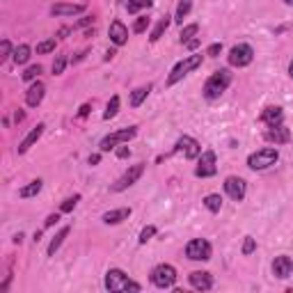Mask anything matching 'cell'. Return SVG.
Listing matches in <instances>:
<instances>
[{
	"mask_svg": "<svg viewBox=\"0 0 293 293\" xmlns=\"http://www.w3.org/2000/svg\"><path fill=\"white\" fill-rule=\"evenodd\" d=\"M229 85H231V71H229V69H220V71L211 73V78L204 82L201 94H204V99L215 101V99H220V96L227 92Z\"/></svg>",
	"mask_w": 293,
	"mask_h": 293,
	"instance_id": "obj_1",
	"label": "cell"
},
{
	"mask_svg": "<svg viewBox=\"0 0 293 293\" xmlns=\"http://www.w3.org/2000/svg\"><path fill=\"white\" fill-rule=\"evenodd\" d=\"M105 288L110 293H117V291H142V286L137 282H133L122 268H110L105 273Z\"/></svg>",
	"mask_w": 293,
	"mask_h": 293,
	"instance_id": "obj_2",
	"label": "cell"
},
{
	"mask_svg": "<svg viewBox=\"0 0 293 293\" xmlns=\"http://www.w3.org/2000/svg\"><path fill=\"white\" fill-rule=\"evenodd\" d=\"M201 62H204V55H188V57H183L181 62H177L174 64V69L169 71V76H167V85L172 87V85H177L179 80H181L183 76H188L190 71H195L197 67H201Z\"/></svg>",
	"mask_w": 293,
	"mask_h": 293,
	"instance_id": "obj_3",
	"label": "cell"
},
{
	"mask_svg": "<svg viewBox=\"0 0 293 293\" xmlns=\"http://www.w3.org/2000/svg\"><path fill=\"white\" fill-rule=\"evenodd\" d=\"M277 160H279V151L275 149V146H263V149L247 156V167L259 172V169H268L270 165H275Z\"/></svg>",
	"mask_w": 293,
	"mask_h": 293,
	"instance_id": "obj_4",
	"label": "cell"
},
{
	"mask_svg": "<svg viewBox=\"0 0 293 293\" xmlns=\"http://www.w3.org/2000/svg\"><path fill=\"white\" fill-rule=\"evenodd\" d=\"M137 133V126H128V128H119V131L110 133V135H105L103 140L99 142V149L101 151H110V149H117L119 144H126L131 137H135Z\"/></svg>",
	"mask_w": 293,
	"mask_h": 293,
	"instance_id": "obj_5",
	"label": "cell"
},
{
	"mask_svg": "<svg viewBox=\"0 0 293 293\" xmlns=\"http://www.w3.org/2000/svg\"><path fill=\"white\" fill-rule=\"evenodd\" d=\"M177 282V268L169 263H158L151 270V284L158 288H172Z\"/></svg>",
	"mask_w": 293,
	"mask_h": 293,
	"instance_id": "obj_6",
	"label": "cell"
},
{
	"mask_svg": "<svg viewBox=\"0 0 293 293\" xmlns=\"http://www.w3.org/2000/svg\"><path fill=\"white\" fill-rule=\"evenodd\" d=\"M213 254V247L206 238H192L186 245V256L190 261H209Z\"/></svg>",
	"mask_w": 293,
	"mask_h": 293,
	"instance_id": "obj_7",
	"label": "cell"
},
{
	"mask_svg": "<svg viewBox=\"0 0 293 293\" xmlns=\"http://www.w3.org/2000/svg\"><path fill=\"white\" fill-rule=\"evenodd\" d=\"M142 172H144V163L131 165V167H128L126 172L112 183V192H122V190H126V188H131L133 183H137V179L142 177Z\"/></svg>",
	"mask_w": 293,
	"mask_h": 293,
	"instance_id": "obj_8",
	"label": "cell"
},
{
	"mask_svg": "<svg viewBox=\"0 0 293 293\" xmlns=\"http://www.w3.org/2000/svg\"><path fill=\"white\" fill-rule=\"evenodd\" d=\"M227 60H229V64H231V67H238V69L247 67V64L254 60V50H252L250 44H238V46H233V48L229 50Z\"/></svg>",
	"mask_w": 293,
	"mask_h": 293,
	"instance_id": "obj_9",
	"label": "cell"
},
{
	"mask_svg": "<svg viewBox=\"0 0 293 293\" xmlns=\"http://www.w3.org/2000/svg\"><path fill=\"white\" fill-rule=\"evenodd\" d=\"M215 172H218V165H215V151L206 149L204 154H201L199 163H197L195 174L199 179H209V177H215Z\"/></svg>",
	"mask_w": 293,
	"mask_h": 293,
	"instance_id": "obj_10",
	"label": "cell"
},
{
	"mask_svg": "<svg viewBox=\"0 0 293 293\" xmlns=\"http://www.w3.org/2000/svg\"><path fill=\"white\" fill-rule=\"evenodd\" d=\"M245 190H247V186H245V181H243L241 177H227L224 179V192H227L233 201H243Z\"/></svg>",
	"mask_w": 293,
	"mask_h": 293,
	"instance_id": "obj_11",
	"label": "cell"
},
{
	"mask_svg": "<svg viewBox=\"0 0 293 293\" xmlns=\"http://www.w3.org/2000/svg\"><path fill=\"white\" fill-rule=\"evenodd\" d=\"M177 151H183V156L192 160V158H197V156H201V144L195 140V137L181 135L177 142Z\"/></svg>",
	"mask_w": 293,
	"mask_h": 293,
	"instance_id": "obj_12",
	"label": "cell"
},
{
	"mask_svg": "<svg viewBox=\"0 0 293 293\" xmlns=\"http://www.w3.org/2000/svg\"><path fill=\"white\" fill-rule=\"evenodd\" d=\"M291 273H293V259L291 256H286V254L275 256V261H273V275L275 277L286 279Z\"/></svg>",
	"mask_w": 293,
	"mask_h": 293,
	"instance_id": "obj_13",
	"label": "cell"
},
{
	"mask_svg": "<svg viewBox=\"0 0 293 293\" xmlns=\"http://www.w3.org/2000/svg\"><path fill=\"white\" fill-rule=\"evenodd\" d=\"M188 279H190L192 288H197V291H209V288H213V275L206 273V270H195V273L188 275Z\"/></svg>",
	"mask_w": 293,
	"mask_h": 293,
	"instance_id": "obj_14",
	"label": "cell"
},
{
	"mask_svg": "<svg viewBox=\"0 0 293 293\" xmlns=\"http://www.w3.org/2000/svg\"><path fill=\"white\" fill-rule=\"evenodd\" d=\"M108 35H110V41L114 46H124L128 41V27L124 25L122 21H112L108 27Z\"/></svg>",
	"mask_w": 293,
	"mask_h": 293,
	"instance_id": "obj_15",
	"label": "cell"
},
{
	"mask_svg": "<svg viewBox=\"0 0 293 293\" xmlns=\"http://www.w3.org/2000/svg\"><path fill=\"white\" fill-rule=\"evenodd\" d=\"M266 140L275 142V144H286V142L291 140V133H288V128L284 126V124L268 126V131H266Z\"/></svg>",
	"mask_w": 293,
	"mask_h": 293,
	"instance_id": "obj_16",
	"label": "cell"
},
{
	"mask_svg": "<svg viewBox=\"0 0 293 293\" xmlns=\"http://www.w3.org/2000/svg\"><path fill=\"white\" fill-rule=\"evenodd\" d=\"M284 119V110L279 108V105H268V108H263V112H261V122L266 124V126H277V124H282Z\"/></svg>",
	"mask_w": 293,
	"mask_h": 293,
	"instance_id": "obj_17",
	"label": "cell"
},
{
	"mask_svg": "<svg viewBox=\"0 0 293 293\" xmlns=\"http://www.w3.org/2000/svg\"><path fill=\"white\" fill-rule=\"evenodd\" d=\"M44 94H46V85L37 80L35 85H30V90L25 92V103L30 105V108H37V105L41 103V99H44Z\"/></svg>",
	"mask_w": 293,
	"mask_h": 293,
	"instance_id": "obj_18",
	"label": "cell"
},
{
	"mask_svg": "<svg viewBox=\"0 0 293 293\" xmlns=\"http://www.w3.org/2000/svg\"><path fill=\"white\" fill-rule=\"evenodd\" d=\"M85 12V5H67V3H57L50 7L53 16H73V14H82Z\"/></svg>",
	"mask_w": 293,
	"mask_h": 293,
	"instance_id": "obj_19",
	"label": "cell"
},
{
	"mask_svg": "<svg viewBox=\"0 0 293 293\" xmlns=\"http://www.w3.org/2000/svg\"><path fill=\"white\" fill-rule=\"evenodd\" d=\"M44 128H46L44 124H37V126L32 128V131L27 133L25 137H23V142H21V144H18V154H25V151L30 149L32 144H37V140H39V137H41V133H44Z\"/></svg>",
	"mask_w": 293,
	"mask_h": 293,
	"instance_id": "obj_20",
	"label": "cell"
},
{
	"mask_svg": "<svg viewBox=\"0 0 293 293\" xmlns=\"http://www.w3.org/2000/svg\"><path fill=\"white\" fill-rule=\"evenodd\" d=\"M128 215H131V209H126V206H122V209H114V211H108V213H103V222L105 224H119L124 222V220H128Z\"/></svg>",
	"mask_w": 293,
	"mask_h": 293,
	"instance_id": "obj_21",
	"label": "cell"
},
{
	"mask_svg": "<svg viewBox=\"0 0 293 293\" xmlns=\"http://www.w3.org/2000/svg\"><path fill=\"white\" fill-rule=\"evenodd\" d=\"M169 23H172V18H169L167 14L158 18V23H156V27H154V30H151V37H149V41H151V44H156V41H158L160 37L165 35V30H167V27H169Z\"/></svg>",
	"mask_w": 293,
	"mask_h": 293,
	"instance_id": "obj_22",
	"label": "cell"
},
{
	"mask_svg": "<svg viewBox=\"0 0 293 293\" xmlns=\"http://www.w3.org/2000/svg\"><path fill=\"white\" fill-rule=\"evenodd\" d=\"M41 179H35V181H30L27 186H23L21 190H18V197L21 199H30V197H35V195H39V190H41Z\"/></svg>",
	"mask_w": 293,
	"mask_h": 293,
	"instance_id": "obj_23",
	"label": "cell"
},
{
	"mask_svg": "<svg viewBox=\"0 0 293 293\" xmlns=\"http://www.w3.org/2000/svg\"><path fill=\"white\" fill-rule=\"evenodd\" d=\"M69 231H71V227H62L57 233H55V238L48 243V256H55V252L60 250V245L64 243V238L69 236Z\"/></svg>",
	"mask_w": 293,
	"mask_h": 293,
	"instance_id": "obj_24",
	"label": "cell"
},
{
	"mask_svg": "<svg viewBox=\"0 0 293 293\" xmlns=\"http://www.w3.org/2000/svg\"><path fill=\"white\" fill-rule=\"evenodd\" d=\"M149 92H151V85H142V87H137V90H133L131 92V105L133 108H140L142 101L149 96Z\"/></svg>",
	"mask_w": 293,
	"mask_h": 293,
	"instance_id": "obj_25",
	"label": "cell"
},
{
	"mask_svg": "<svg viewBox=\"0 0 293 293\" xmlns=\"http://www.w3.org/2000/svg\"><path fill=\"white\" fill-rule=\"evenodd\" d=\"M30 55H32V48L27 44H21V46H16V48H14V62L16 64H25L27 60H30Z\"/></svg>",
	"mask_w": 293,
	"mask_h": 293,
	"instance_id": "obj_26",
	"label": "cell"
},
{
	"mask_svg": "<svg viewBox=\"0 0 293 293\" xmlns=\"http://www.w3.org/2000/svg\"><path fill=\"white\" fill-rule=\"evenodd\" d=\"M190 9H192V0H179L177 14H174V21H177V23H183V18L190 14Z\"/></svg>",
	"mask_w": 293,
	"mask_h": 293,
	"instance_id": "obj_27",
	"label": "cell"
},
{
	"mask_svg": "<svg viewBox=\"0 0 293 293\" xmlns=\"http://www.w3.org/2000/svg\"><path fill=\"white\" fill-rule=\"evenodd\" d=\"M197 32H199V25H197V23H190V25L181 27V35H179V41H181V44H188L190 39H195Z\"/></svg>",
	"mask_w": 293,
	"mask_h": 293,
	"instance_id": "obj_28",
	"label": "cell"
},
{
	"mask_svg": "<svg viewBox=\"0 0 293 293\" xmlns=\"http://www.w3.org/2000/svg\"><path fill=\"white\" fill-rule=\"evenodd\" d=\"M151 3H154V0H128L126 9H128V14H137V12H142V9H149Z\"/></svg>",
	"mask_w": 293,
	"mask_h": 293,
	"instance_id": "obj_29",
	"label": "cell"
},
{
	"mask_svg": "<svg viewBox=\"0 0 293 293\" xmlns=\"http://www.w3.org/2000/svg\"><path fill=\"white\" fill-rule=\"evenodd\" d=\"M204 206L211 211V213H218V211L222 209V199H220V195H206L204 197Z\"/></svg>",
	"mask_w": 293,
	"mask_h": 293,
	"instance_id": "obj_30",
	"label": "cell"
},
{
	"mask_svg": "<svg viewBox=\"0 0 293 293\" xmlns=\"http://www.w3.org/2000/svg\"><path fill=\"white\" fill-rule=\"evenodd\" d=\"M117 112H119V96L114 94L112 99L108 101V105H105V112H103V119H112V117H117Z\"/></svg>",
	"mask_w": 293,
	"mask_h": 293,
	"instance_id": "obj_31",
	"label": "cell"
},
{
	"mask_svg": "<svg viewBox=\"0 0 293 293\" xmlns=\"http://www.w3.org/2000/svg\"><path fill=\"white\" fill-rule=\"evenodd\" d=\"M156 231H158V229H156L154 224H146V227L140 231V238H137V243H140V245H144L146 241H151V238L156 236Z\"/></svg>",
	"mask_w": 293,
	"mask_h": 293,
	"instance_id": "obj_32",
	"label": "cell"
},
{
	"mask_svg": "<svg viewBox=\"0 0 293 293\" xmlns=\"http://www.w3.org/2000/svg\"><path fill=\"white\" fill-rule=\"evenodd\" d=\"M80 201V195H73V197H69V199H64L62 201V206H60V211L62 213H71L73 209H76V204Z\"/></svg>",
	"mask_w": 293,
	"mask_h": 293,
	"instance_id": "obj_33",
	"label": "cell"
},
{
	"mask_svg": "<svg viewBox=\"0 0 293 293\" xmlns=\"http://www.w3.org/2000/svg\"><path fill=\"white\" fill-rule=\"evenodd\" d=\"M64 67H67V55H55V60H53V73L55 76L64 73Z\"/></svg>",
	"mask_w": 293,
	"mask_h": 293,
	"instance_id": "obj_34",
	"label": "cell"
},
{
	"mask_svg": "<svg viewBox=\"0 0 293 293\" xmlns=\"http://www.w3.org/2000/svg\"><path fill=\"white\" fill-rule=\"evenodd\" d=\"M55 50V39H46L41 44H37V53L39 55H46V53H53Z\"/></svg>",
	"mask_w": 293,
	"mask_h": 293,
	"instance_id": "obj_35",
	"label": "cell"
},
{
	"mask_svg": "<svg viewBox=\"0 0 293 293\" xmlns=\"http://www.w3.org/2000/svg\"><path fill=\"white\" fill-rule=\"evenodd\" d=\"M39 73H41V64H32V67H27L23 71V80H35Z\"/></svg>",
	"mask_w": 293,
	"mask_h": 293,
	"instance_id": "obj_36",
	"label": "cell"
},
{
	"mask_svg": "<svg viewBox=\"0 0 293 293\" xmlns=\"http://www.w3.org/2000/svg\"><path fill=\"white\" fill-rule=\"evenodd\" d=\"M9 55H14V53H12V41H9V39H3V44H0V62H5Z\"/></svg>",
	"mask_w": 293,
	"mask_h": 293,
	"instance_id": "obj_37",
	"label": "cell"
},
{
	"mask_svg": "<svg viewBox=\"0 0 293 293\" xmlns=\"http://www.w3.org/2000/svg\"><path fill=\"white\" fill-rule=\"evenodd\" d=\"M254 250H256V241L252 236H245V243H243V254L250 256Z\"/></svg>",
	"mask_w": 293,
	"mask_h": 293,
	"instance_id": "obj_38",
	"label": "cell"
},
{
	"mask_svg": "<svg viewBox=\"0 0 293 293\" xmlns=\"http://www.w3.org/2000/svg\"><path fill=\"white\" fill-rule=\"evenodd\" d=\"M146 27H149V18H146V16H140L135 23H133V32H137V35H140V32H144Z\"/></svg>",
	"mask_w": 293,
	"mask_h": 293,
	"instance_id": "obj_39",
	"label": "cell"
},
{
	"mask_svg": "<svg viewBox=\"0 0 293 293\" xmlns=\"http://www.w3.org/2000/svg\"><path fill=\"white\" fill-rule=\"evenodd\" d=\"M220 50H222V44H211L209 50H206V55H209V57H218Z\"/></svg>",
	"mask_w": 293,
	"mask_h": 293,
	"instance_id": "obj_40",
	"label": "cell"
},
{
	"mask_svg": "<svg viewBox=\"0 0 293 293\" xmlns=\"http://www.w3.org/2000/svg\"><path fill=\"white\" fill-rule=\"evenodd\" d=\"M114 154H117V158H128V156H131V149H128L126 144H122L117 151H114Z\"/></svg>",
	"mask_w": 293,
	"mask_h": 293,
	"instance_id": "obj_41",
	"label": "cell"
},
{
	"mask_svg": "<svg viewBox=\"0 0 293 293\" xmlns=\"http://www.w3.org/2000/svg\"><path fill=\"white\" fill-rule=\"evenodd\" d=\"M57 222H60V215H57V213H50L48 218H46L44 227H53V224H57Z\"/></svg>",
	"mask_w": 293,
	"mask_h": 293,
	"instance_id": "obj_42",
	"label": "cell"
},
{
	"mask_svg": "<svg viewBox=\"0 0 293 293\" xmlns=\"http://www.w3.org/2000/svg\"><path fill=\"white\" fill-rule=\"evenodd\" d=\"M90 110H92V105H90V103L80 105V110H78V117H87V114H90Z\"/></svg>",
	"mask_w": 293,
	"mask_h": 293,
	"instance_id": "obj_43",
	"label": "cell"
},
{
	"mask_svg": "<svg viewBox=\"0 0 293 293\" xmlns=\"http://www.w3.org/2000/svg\"><path fill=\"white\" fill-rule=\"evenodd\" d=\"M85 55H87V50H80V53H78L76 57L71 60V62H73V64H78V62H80V60H85Z\"/></svg>",
	"mask_w": 293,
	"mask_h": 293,
	"instance_id": "obj_44",
	"label": "cell"
},
{
	"mask_svg": "<svg viewBox=\"0 0 293 293\" xmlns=\"http://www.w3.org/2000/svg\"><path fill=\"white\" fill-rule=\"evenodd\" d=\"M92 23V16H85V18H80V23H78L76 27H85V25H90Z\"/></svg>",
	"mask_w": 293,
	"mask_h": 293,
	"instance_id": "obj_45",
	"label": "cell"
},
{
	"mask_svg": "<svg viewBox=\"0 0 293 293\" xmlns=\"http://www.w3.org/2000/svg\"><path fill=\"white\" fill-rule=\"evenodd\" d=\"M99 160H101L99 154H92V156H90V165H99Z\"/></svg>",
	"mask_w": 293,
	"mask_h": 293,
	"instance_id": "obj_46",
	"label": "cell"
},
{
	"mask_svg": "<svg viewBox=\"0 0 293 293\" xmlns=\"http://www.w3.org/2000/svg\"><path fill=\"white\" fill-rule=\"evenodd\" d=\"M69 32H71V30H69V27H60L57 37H60V39H64V37H67V35H69Z\"/></svg>",
	"mask_w": 293,
	"mask_h": 293,
	"instance_id": "obj_47",
	"label": "cell"
},
{
	"mask_svg": "<svg viewBox=\"0 0 293 293\" xmlns=\"http://www.w3.org/2000/svg\"><path fill=\"white\" fill-rule=\"evenodd\" d=\"M197 46H199V39H190V41H188V48H192V50H195Z\"/></svg>",
	"mask_w": 293,
	"mask_h": 293,
	"instance_id": "obj_48",
	"label": "cell"
},
{
	"mask_svg": "<svg viewBox=\"0 0 293 293\" xmlns=\"http://www.w3.org/2000/svg\"><path fill=\"white\" fill-rule=\"evenodd\" d=\"M114 57V48H110L108 53H105V60H112Z\"/></svg>",
	"mask_w": 293,
	"mask_h": 293,
	"instance_id": "obj_49",
	"label": "cell"
},
{
	"mask_svg": "<svg viewBox=\"0 0 293 293\" xmlns=\"http://www.w3.org/2000/svg\"><path fill=\"white\" fill-rule=\"evenodd\" d=\"M23 241V233H16V236H14V243H16V245H18V243H21Z\"/></svg>",
	"mask_w": 293,
	"mask_h": 293,
	"instance_id": "obj_50",
	"label": "cell"
},
{
	"mask_svg": "<svg viewBox=\"0 0 293 293\" xmlns=\"http://www.w3.org/2000/svg\"><path fill=\"white\" fill-rule=\"evenodd\" d=\"M288 76H291V78H293V62H291V64H288Z\"/></svg>",
	"mask_w": 293,
	"mask_h": 293,
	"instance_id": "obj_51",
	"label": "cell"
},
{
	"mask_svg": "<svg viewBox=\"0 0 293 293\" xmlns=\"http://www.w3.org/2000/svg\"><path fill=\"white\" fill-rule=\"evenodd\" d=\"M284 3H286V5H293V0H284Z\"/></svg>",
	"mask_w": 293,
	"mask_h": 293,
	"instance_id": "obj_52",
	"label": "cell"
},
{
	"mask_svg": "<svg viewBox=\"0 0 293 293\" xmlns=\"http://www.w3.org/2000/svg\"><path fill=\"white\" fill-rule=\"evenodd\" d=\"M119 3H128V0H119Z\"/></svg>",
	"mask_w": 293,
	"mask_h": 293,
	"instance_id": "obj_53",
	"label": "cell"
}]
</instances>
